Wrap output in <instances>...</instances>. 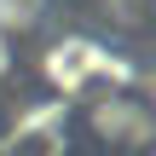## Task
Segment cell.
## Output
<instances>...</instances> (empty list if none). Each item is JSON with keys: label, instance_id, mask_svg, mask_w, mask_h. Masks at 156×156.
<instances>
[{"label": "cell", "instance_id": "3", "mask_svg": "<svg viewBox=\"0 0 156 156\" xmlns=\"http://www.w3.org/2000/svg\"><path fill=\"white\" fill-rule=\"evenodd\" d=\"M12 69V41H6V29H0V75Z\"/></svg>", "mask_w": 156, "mask_h": 156}, {"label": "cell", "instance_id": "1", "mask_svg": "<svg viewBox=\"0 0 156 156\" xmlns=\"http://www.w3.org/2000/svg\"><path fill=\"white\" fill-rule=\"evenodd\" d=\"M93 133H98L104 145H116V151H133V145L151 139V116H145L133 98H98V104H93Z\"/></svg>", "mask_w": 156, "mask_h": 156}, {"label": "cell", "instance_id": "2", "mask_svg": "<svg viewBox=\"0 0 156 156\" xmlns=\"http://www.w3.org/2000/svg\"><path fill=\"white\" fill-rule=\"evenodd\" d=\"M46 0H0V29H29Z\"/></svg>", "mask_w": 156, "mask_h": 156}]
</instances>
